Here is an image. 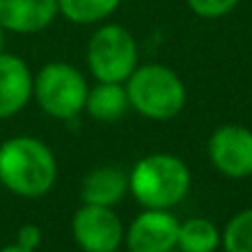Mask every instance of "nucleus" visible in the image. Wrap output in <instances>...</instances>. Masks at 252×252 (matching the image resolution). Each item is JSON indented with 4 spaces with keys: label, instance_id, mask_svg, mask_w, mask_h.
<instances>
[{
    "label": "nucleus",
    "instance_id": "nucleus-6",
    "mask_svg": "<svg viewBox=\"0 0 252 252\" xmlns=\"http://www.w3.org/2000/svg\"><path fill=\"white\" fill-rule=\"evenodd\" d=\"M75 244L84 252H115L124 241V226L109 206L84 204L71 219Z\"/></svg>",
    "mask_w": 252,
    "mask_h": 252
},
{
    "label": "nucleus",
    "instance_id": "nucleus-13",
    "mask_svg": "<svg viewBox=\"0 0 252 252\" xmlns=\"http://www.w3.org/2000/svg\"><path fill=\"white\" fill-rule=\"evenodd\" d=\"M219 244H221V235L208 219L192 217L179 223L177 248H182V252H215Z\"/></svg>",
    "mask_w": 252,
    "mask_h": 252
},
{
    "label": "nucleus",
    "instance_id": "nucleus-2",
    "mask_svg": "<svg viewBox=\"0 0 252 252\" xmlns=\"http://www.w3.org/2000/svg\"><path fill=\"white\" fill-rule=\"evenodd\" d=\"M188 166L168 153L142 157L128 175V190L144 208H173L188 195Z\"/></svg>",
    "mask_w": 252,
    "mask_h": 252
},
{
    "label": "nucleus",
    "instance_id": "nucleus-8",
    "mask_svg": "<svg viewBox=\"0 0 252 252\" xmlns=\"http://www.w3.org/2000/svg\"><path fill=\"white\" fill-rule=\"evenodd\" d=\"M177 237V217L164 208H146L124 232L128 252H173Z\"/></svg>",
    "mask_w": 252,
    "mask_h": 252
},
{
    "label": "nucleus",
    "instance_id": "nucleus-12",
    "mask_svg": "<svg viewBox=\"0 0 252 252\" xmlns=\"http://www.w3.org/2000/svg\"><path fill=\"white\" fill-rule=\"evenodd\" d=\"M128 93L122 82H97L89 89L87 95V113L97 122H118L128 111Z\"/></svg>",
    "mask_w": 252,
    "mask_h": 252
},
{
    "label": "nucleus",
    "instance_id": "nucleus-19",
    "mask_svg": "<svg viewBox=\"0 0 252 252\" xmlns=\"http://www.w3.org/2000/svg\"><path fill=\"white\" fill-rule=\"evenodd\" d=\"M4 40H7V31H4V27L0 25V53L4 51Z\"/></svg>",
    "mask_w": 252,
    "mask_h": 252
},
{
    "label": "nucleus",
    "instance_id": "nucleus-20",
    "mask_svg": "<svg viewBox=\"0 0 252 252\" xmlns=\"http://www.w3.org/2000/svg\"><path fill=\"white\" fill-rule=\"evenodd\" d=\"M115 252H120V250H115Z\"/></svg>",
    "mask_w": 252,
    "mask_h": 252
},
{
    "label": "nucleus",
    "instance_id": "nucleus-1",
    "mask_svg": "<svg viewBox=\"0 0 252 252\" xmlns=\"http://www.w3.org/2000/svg\"><path fill=\"white\" fill-rule=\"evenodd\" d=\"M58 179L53 151L38 137L18 135L0 144V184L18 197L47 195Z\"/></svg>",
    "mask_w": 252,
    "mask_h": 252
},
{
    "label": "nucleus",
    "instance_id": "nucleus-16",
    "mask_svg": "<svg viewBox=\"0 0 252 252\" xmlns=\"http://www.w3.org/2000/svg\"><path fill=\"white\" fill-rule=\"evenodd\" d=\"M241 0H188V7L195 16L206 18V20H215V18H223L237 9Z\"/></svg>",
    "mask_w": 252,
    "mask_h": 252
},
{
    "label": "nucleus",
    "instance_id": "nucleus-7",
    "mask_svg": "<svg viewBox=\"0 0 252 252\" xmlns=\"http://www.w3.org/2000/svg\"><path fill=\"white\" fill-rule=\"evenodd\" d=\"M208 157L221 175L244 179L252 175V130L226 124L208 139Z\"/></svg>",
    "mask_w": 252,
    "mask_h": 252
},
{
    "label": "nucleus",
    "instance_id": "nucleus-18",
    "mask_svg": "<svg viewBox=\"0 0 252 252\" xmlns=\"http://www.w3.org/2000/svg\"><path fill=\"white\" fill-rule=\"evenodd\" d=\"M0 252H35V250H29V248H22V246H18V244H11V246H4Z\"/></svg>",
    "mask_w": 252,
    "mask_h": 252
},
{
    "label": "nucleus",
    "instance_id": "nucleus-10",
    "mask_svg": "<svg viewBox=\"0 0 252 252\" xmlns=\"http://www.w3.org/2000/svg\"><path fill=\"white\" fill-rule=\"evenodd\" d=\"M58 16V0H0V25L7 33H40Z\"/></svg>",
    "mask_w": 252,
    "mask_h": 252
},
{
    "label": "nucleus",
    "instance_id": "nucleus-5",
    "mask_svg": "<svg viewBox=\"0 0 252 252\" xmlns=\"http://www.w3.org/2000/svg\"><path fill=\"white\" fill-rule=\"evenodd\" d=\"M137 42L122 25H102L89 38L87 64L97 82H126L137 69Z\"/></svg>",
    "mask_w": 252,
    "mask_h": 252
},
{
    "label": "nucleus",
    "instance_id": "nucleus-9",
    "mask_svg": "<svg viewBox=\"0 0 252 252\" xmlns=\"http://www.w3.org/2000/svg\"><path fill=\"white\" fill-rule=\"evenodd\" d=\"M33 97V73L20 56L0 53V120L18 115Z\"/></svg>",
    "mask_w": 252,
    "mask_h": 252
},
{
    "label": "nucleus",
    "instance_id": "nucleus-15",
    "mask_svg": "<svg viewBox=\"0 0 252 252\" xmlns=\"http://www.w3.org/2000/svg\"><path fill=\"white\" fill-rule=\"evenodd\" d=\"M221 244L226 252H252V208L241 210L228 221Z\"/></svg>",
    "mask_w": 252,
    "mask_h": 252
},
{
    "label": "nucleus",
    "instance_id": "nucleus-11",
    "mask_svg": "<svg viewBox=\"0 0 252 252\" xmlns=\"http://www.w3.org/2000/svg\"><path fill=\"white\" fill-rule=\"evenodd\" d=\"M128 192V175L118 166H100L84 175L80 197L84 204L93 206H118Z\"/></svg>",
    "mask_w": 252,
    "mask_h": 252
},
{
    "label": "nucleus",
    "instance_id": "nucleus-17",
    "mask_svg": "<svg viewBox=\"0 0 252 252\" xmlns=\"http://www.w3.org/2000/svg\"><path fill=\"white\" fill-rule=\"evenodd\" d=\"M16 244L22 246V248L35 250L42 244V230H40L35 223H22L16 232Z\"/></svg>",
    "mask_w": 252,
    "mask_h": 252
},
{
    "label": "nucleus",
    "instance_id": "nucleus-14",
    "mask_svg": "<svg viewBox=\"0 0 252 252\" xmlns=\"http://www.w3.org/2000/svg\"><path fill=\"white\" fill-rule=\"evenodd\" d=\"M122 0H58V13L73 25H97L118 11Z\"/></svg>",
    "mask_w": 252,
    "mask_h": 252
},
{
    "label": "nucleus",
    "instance_id": "nucleus-4",
    "mask_svg": "<svg viewBox=\"0 0 252 252\" xmlns=\"http://www.w3.org/2000/svg\"><path fill=\"white\" fill-rule=\"evenodd\" d=\"M89 87L84 75L69 62H49L33 78V97L53 120H73L84 111Z\"/></svg>",
    "mask_w": 252,
    "mask_h": 252
},
{
    "label": "nucleus",
    "instance_id": "nucleus-3",
    "mask_svg": "<svg viewBox=\"0 0 252 252\" xmlns=\"http://www.w3.org/2000/svg\"><path fill=\"white\" fill-rule=\"evenodd\" d=\"M128 102L148 120H173L186 104V87L173 69L164 64L137 66L126 80Z\"/></svg>",
    "mask_w": 252,
    "mask_h": 252
}]
</instances>
